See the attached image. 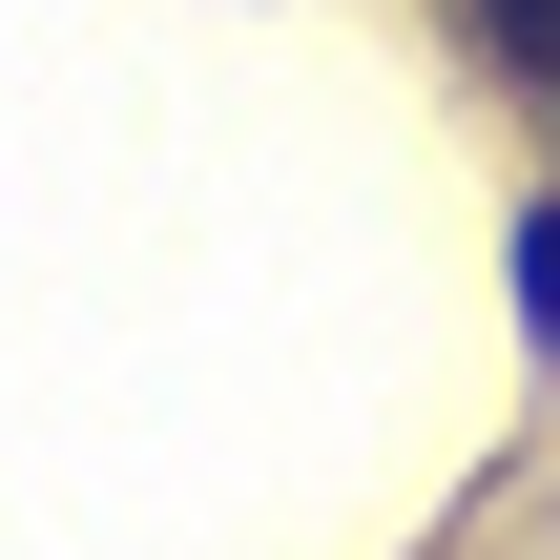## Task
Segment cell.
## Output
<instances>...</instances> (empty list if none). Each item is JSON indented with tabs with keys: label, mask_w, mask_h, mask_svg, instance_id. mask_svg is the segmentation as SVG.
I'll return each mask as SVG.
<instances>
[{
	"label": "cell",
	"mask_w": 560,
	"mask_h": 560,
	"mask_svg": "<svg viewBox=\"0 0 560 560\" xmlns=\"http://www.w3.org/2000/svg\"><path fill=\"white\" fill-rule=\"evenodd\" d=\"M457 42H478L499 83H560V0H457Z\"/></svg>",
	"instance_id": "cell-1"
},
{
	"label": "cell",
	"mask_w": 560,
	"mask_h": 560,
	"mask_svg": "<svg viewBox=\"0 0 560 560\" xmlns=\"http://www.w3.org/2000/svg\"><path fill=\"white\" fill-rule=\"evenodd\" d=\"M520 312H540V353H560V208H520Z\"/></svg>",
	"instance_id": "cell-2"
},
{
	"label": "cell",
	"mask_w": 560,
	"mask_h": 560,
	"mask_svg": "<svg viewBox=\"0 0 560 560\" xmlns=\"http://www.w3.org/2000/svg\"><path fill=\"white\" fill-rule=\"evenodd\" d=\"M540 104H560V83H540Z\"/></svg>",
	"instance_id": "cell-3"
}]
</instances>
